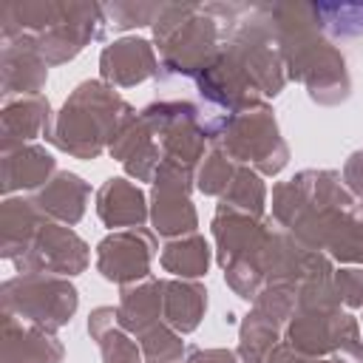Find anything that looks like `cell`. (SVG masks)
<instances>
[{
  "label": "cell",
  "instance_id": "6da1fadb",
  "mask_svg": "<svg viewBox=\"0 0 363 363\" xmlns=\"http://www.w3.org/2000/svg\"><path fill=\"white\" fill-rule=\"evenodd\" d=\"M272 224L332 261L363 267V201L337 170H301L272 187Z\"/></svg>",
  "mask_w": 363,
  "mask_h": 363
},
{
  "label": "cell",
  "instance_id": "7a4b0ae2",
  "mask_svg": "<svg viewBox=\"0 0 363 363\" xmlns=\"http://www.w3.org/2000/svg\"><path fill=\"white\" fill-rule=\"evenodd\" d=\"M267 14L284 57L286 79L306 85L309 99L318 105H340L352 91V79L343 54L318 28L312 6L267 3Z\"/></svg>",
  "mask_w": 363,
  "mask_h": 363
},
{
  "label": "cell",
  "instance_id": "3957f363",
  "mask_svg": "<svg viewBox=\"0 0 363 363\" xmlns=\"http://www.w3.org/2000/svg\"><path fill=\"white\" fill-rule=\"evenodd\" d=\"M105 31L108 20L96 3L31 0L0 11V34H31L48 68L74 60L85 45L102 40Z\"/></svg>",
  "mask_w": 363,
  "mask_h": 363
},
{
  "label": "cell",
  "instance_id": "277c9868",
  "mask_svg": "<svg viewBox=\"0 0 363 363\" xmlns=\"http://www.w3.org/2000/svg\"><path fill=\"white\" fill-rule=\"evenodd\" d=\"M133 108L102 79L79 82L45 128V142L74 159H96L111 147L119 125Z\"/></svg>",
  "mask_w": 363,
  "mask_h": 363
},
{
  "label": "cell",
  "instance_id": "5b68a950",
  "mask_svg": "<svg viewBox=\"0 0 363 363\" xmlns=\"http://www.w3.org/2000/svg\"><path fill=\"white\" fill-rule=\"evenodd\" d=\"M150 28L159 48V82L179 77L196 79L221 48L216 17L196 3H162Z\"/></svg>",
  "mask_w": 363,
  "mask_h": 363
},
{
  "label": "cell",
  "instance_id": "8992f818",
  "mask_svg": "<svg viewBox=\"0 0 363 363\" xmlns=\"http://www.w3.org/2000/svg\"><path fill=\"white\" fill-rule=\"evenodd\" d=\"M269 233H272V221L252 218L224 204L216 207V216H213L216 261L224 269L227 286L244 301H255L267 286L264 250H267Z\"/></svg>",
  "mask_w": 363,
  "mask_h": 363
},
{
  "label": "cell",
  "instance_id": "52a82bcc",
  "mask_svg": "<svg viewBox=\"0 0 363 363\" xmlns=\"http://www.w3.org/2000/svg\"><path fill=\"white\" fill-rule=\"evenodd\" d=\"M213 147L224 150L235 164L252 167L261 176H275L289 162V147L281 139L275 113L267 102L235 111Z\"/></svg>",
  "mask_w": 363,
  "mask_h": 363
},
{
  "label": "cell",
  "instance_id": "ba28073f",
  "mask_svg": "<svg viewBox=\"0 0 363 363\" xmlns=\"http://www.w3.org/2000/svg\"><path fill=\"white\" fill-rule=\"evenodd\" d=\"M0 295L3 315L43 326L48 332L62 329L79 306L77 286L68 278L51 272H17L14 278L3 281Z\"/></svg>",
  "mask_w": 363,
  "mask_h": 363
},
{
  "label": "cell",
  "instance_id": "9c48e42d",
  "mask_svg": "<svg viewBox=\"0 0 363 363\" xmlns=\"http://www.w3.org/2000/svg\"><path fill=\"white\" fill-rule=\"evenodd\" d=\"M196 184V173L162 159V164L156 167L153 176V187H150V221H153V233L170 238H182L196 233L199 227V216L196 207L190 201V190Z\"/></svg>",
  "mask_w": 363,
  "mask_h": 363
},
{
  "label": "cell",
  "instance_id": "30bf717a",
  "mask_svg": "<svg viewBox=\"0 0 363 363\" xmlns=\"http://www.w3.org/2000/svg\"><path fill=\"white\" fill-rule=\"evenodd\" d=\"M91 261V247L60 221H43L28 250L14 261L17 272H51V275H79Z\"/></svg>",
  "mask_w": 363,
  "mask_h": 363
},
{
  "label": "cell",
  "instance_id": "8fae6325",
  "mask_svg": "<svg viewBox=\"0 0 363 363\" xmlns=\"http://www.w3.org/2000/svg\"><path fill=\"white\" fill-rule=\"evenodd\" d=\"M159 255V241L153 230L130 227L113 230L96 244V272L111 284H133L150 275V264Z\"/></svg>",
  "mask_w": 363,
  "mask_h": 363
},
{
  "label": "cell",
  "instance_id": "7c38bea8",
  "mask_svg": "<svg viewBox=\"0 0 363 363\" xmlns=\"http://www.w3.org/2000/svg\"><path fill=\"white\" fill-rule=\"evenodd\" d=\"M0 37H3V51H0L3 99L43 94L48 79V62L43 60L37 40L31 34H0Z\"/></svg>",
  "mask_w": 363,
  "mask_h": 363
},
{
  "label": "cell",
  "instance_id": "4fadbf2b",
  "mask_svg": "<svg viewBox=\"0 0 363 363\" xmlns=\"http://www.w3.org/2000/svg\"><path fill=\"white\" fill-rule=\"evenodd\" d=\"M159 74L156 45L145 37H119L99 54V77L111 88H133Z\"/></svg>",
  "mask_w": 363,
  "mask_h": 363
},
{
  "label": "cell",
  "instance_id": "5bb4252c",
  "mask_svg": "<svg viewBox=\"0 0 363 363\" xmlns=\"http://www.w3.org/2000/svg\"><path fill=\"white\" fill-rule=\"evenodd\" d=\"M108 153L136 182H153L156 167L162 164V147H159L156 136L150 133V128L145 125V119L136 111L125 116V122L119 125Z\"/></svg>",
  "mask_w": 363,
  "mask_h": 363
},
{
  "label": "cell",
  "instance_id": "9a60e30c",
  "mask_svg": "<svg viewBox=\"0 0 363 363\" xmlns=\"http://www.w3.org/2000/svg\"><path fill=\"white\" fill-rule=\"evenodd\" d=\"M3 193L6 199L14 193H37L57 173V159L43 145H17L3 150Z\"/></svg>",
  "mask_w": 363,
  "mask_h": 363
},
{
  "label": "cell",
  "instance_id": "2e32d148",
  "mask_svg": "<svg viewBox=\"0 0 363 363\" xmlns=\"http://www.w3.org/2000/svg\"><path fill=\"white\" fill-rule=\"evenodd\" d=\"M96 216L105 227H111V233L145 227V221L150 218V204L136 182L113 176L96 190Z\"/></svg>",
  "mask_w": 363,
  "mask_h": 363
},
{
  "label": "cell",
  "instance_id": "e0dca14e",
  "mask_svg": "<svg viewBox=\"0 0 363 363\" xmlns=\"http://www.w3.org/2000/svg\"><path fill=\"white\" fill-rule=\"evenodd\" d=\"M62 354L65 349L54 332L3 315V363H60Z\"/></svg>",
  "mask_w": 363,
  "mask_h": 363
},
{
  "label": "cell",
  "instance_id": "ac0fdd59",
  "mask_svg": "<svg viewBox=\"0 0 363 363\" xmlns=\"http://www.w3.org/2000/svg\"><path fill=\"white\" fill-rule=\"evenodd\" d=\"M88 199H91V184L82 176L68 173V170H57L54 179L31 196L34 207L48 221H60L68 227H74L85 216Z\"/></svg>",
  "mask_w": 363,
  "mask_h": 363
},
{
  "label": "cell",
  "instance_id": "d6986e66",
  "mask_svg": "<svg viewBox=\"0 0 363 363\" xmlns=\"http://www.w3.org/2000/svg\"><path fill=\"white\" fill-rule=\"evenodd\" d=\"M51 116H54L51 105L43 94L3 99V111H0V136H3L0 145H3V150L17 147V145H31L37 136L45 133Z\"/></svg>",
  "mask_w": 363,
  "mask_h": 363
},
{
  "label": "cell",
  "instance_id": "ffe728a7",
  "mask_svg": "<svg viewBox=\"0 0 363 363\" xmlns=\"http://www.w3.org/2000/svg\"><path fill=\"white\" fill-rule=\"evenodd\" d=\"M207 312V289L199 281L167 278L162 281V320L179 335H190L199 329Z\"/></svg>",
  "mask_w": 363,
  "mask_h": 363
},
{
  "label": "cell",
  "instance_id": "44dd1931",
  "mask_svg": "<svg viewBox=\"0 0 363 363\" xmlns=\"http://www.w3.org/2000/svg\"><path fill=\"white\" fill-rule=\"evenodd\" d=\"M43 221L45 216L34 207L31 199L9 196L0 207V255L14 264L28 250Z\"/></svg>",
  "mask_w": 363,
  "mask_h": 363
},
{
  "label": "cell",
  "instance_id": "7402d4cb",
  "mask_svg": "<svg viewBox=\"0 0 363 363\" xmlns=\"http://www.w3.org/2000/svg\"><path fill=\"white\" fill-rule=\"evenodd\" d=\"M119 326L139 337L153 323H162V281L156 275H147L142 281L125 284L119 295Z\"/></svg>",
  "mask_w": 363,
  "mask_h": 363
},
{
  "label": "cell",
  "instance_id": "603a6c76",
  "mask_svg": "<svg viewBox=\"0 0 363 363\" xmlns=\"http://www.w3.org/2000/svg\"><path fill=\"white\" fill-rule=\"evenodd\" d=\"M88 335L96 340L105 363H145L139 340L119 326V315L113 306H96L88 315Z\"/></svg>",
  "mask_w": 363,
  "mask_h": 363
},
{
  "label": "cell",
  "instance_id": "cb8c5ba5",
  "mask_svg": "<svg viewBox=\"0 0 363 363\" xmlns=\"http://www.w3.org/2000/svg\"><path fill=\"white\" fill-rule=\"evenodd\" d=\"M210 258H213V250L201 233L170 238L159 252L162 269L170 272L173 278H187V281H199L201 275H207Z\"/></svg>",
  "mask_w": 363,
  "mask_h": 363
},
{
  "label": "cell",
  "instance_id": "d4e9b609",
  "mask_svg": "<svg viewBox=\"0 0 363 363\" xmlns=\"http://www.w3.org/2000/svg\"><path fill=\"white\" fill-rule=\"evenodd\" d=\"M281 340H284V326L252 306L238 326V357L241 363H264Z\"/></svg>",
  "mask_w": 363,
  "mask_h": 363
},
{
  "label": "cell",
  "instance_id": "484cf974",
  "mask_svg": "<svg viewBox=\"0 0 363 363\" xmlns=\"http://www.w3.org/2000/svg\"><path fill=\"white\" fill-rule=\"evenodd\" d=\"M218 204H224L230 210H238V213H247L252 218H264V213H267V187L261 182V173H255L252 167L238 164L235 179L227 187V193L218 199Z\"/></svg>",
  "mask_w": 363,
  "mask_h": 363
},
{
  "label": "cell",
  "instance_id": "4316f807",
  "mask_svg": "<svg viewBox=\"0 0 363 363\" xmlns=\"http://www.w3.org/2000/svg\"><path fill=\"white\" fill-rule=\"evenodd\" d=\"M315 23L329 37H363V3H312Z\"/></svg>",
  "mask_w": 363,
  "mask_h": 363
},
{
  "label": "cell",
  "instance_id": "83f0119b",
  "mask_svg": "<svg viewBox=\"0 0 363 363\" xmlns=\"http://www.w3.org/2000/svg\"><path fill=\"white\" fill-rule=\"evenodd\" d=\"M136 340H139L145 363H179L182 354H184L182 335L176 329H170L164 320L153 323L150 329H145Z\"/></svg>",
  "mask_w": 363,
  "mask_h": 363
},
{
  "label": "cell",
  "instance_id": "f1b7e54d",
  "mask_svg": "<svg viewBox=\"0 0 363 363\" xmlns=\"http://www.w3.org/2000/svg\"><path fill=\"white\" fill-rule=\"evenodd\" d=\"M235 170H238V164L224 150L213 147V150H207V156L196 167V187L204 196H218L221 199L227 193V187L233 184V179H235Z\"/></svg>",
  "mask_w": 363,
  "mask_h": 363
},
{
  "label": "cell",
  "instance_id": "f546056e",
  "mask_svg": "<svg viewBox=\"0 0 363 363\" xmlns=\"http://www.w3.org/2000/svg\"><path fill=\"white\" fill-rule=\"evenodd\" d=\"M159 9H162V3H108V6H102L108 28H113V31L153 26Z\"/></svg>",
  "mask_w": 363,
  "mask_h": 363
},
{
  "label": "cell",
  "instance_id": "4dcf8cb0",
  "mask_svg": "<svg viewBox=\"0 0 363 363\" xmlns=\"http://www.w3.org/2000/svg\"><path fill=\"white\" fill-rule=\"evenodd\" d=\"M335 292L340 298V306L360 309L363 306V269L360 267H343L332 272Z\"/></svg>",
  "mask_w": 363,
  "mask_h": 363
},
{
  "label": "cell",
  "instance_id": "1f68e13d",
  "mask_svg": "<svg viewBox=\"0 0 363 363\" xmlns=\"http://www.w3.org/2000/svg\"><path fill=\"white\" fill-rule=\"evenodd\" d=\"M340 176H343V184L352 190V196H354L357 201H363V147L354 150V153L346 159Z\"/></svg>",
  "mask_w": 363,
  "mask_h": 363
},
{
  "label": "cell",
  "instance_id": "d6a6232c",
  "mask_svg": "<svg viewBox=\"0 0 363 363\" xmlns=\"http://www.w3.org/2000/svg\"><path fill=\"white\" fill-rule=\"evenodd\" d=\"M184 363H238V354L230 352V349H201V346H190Z\"/></svg>",
  "mask_w": 363,
  "mask_h": 363
},
{
  "label": "cell",
  "instance_id": "836d02e7",
  "mask_svg": "<svg viewBox=\"0 0 363 363\" xmlns=\"http://www.w3.org/2000/svg\"><path fill=\"white\" fill-rule=\"evenodd\" d=\"M264 363H332L329 357H309V354H301L295 352L292 346H286L284 340L269 352V357Z\"/></svg>",
  "mask_w": 363,
  "mask_h": 363
},
{
  "label": "cell",
  "instance_id": "e575fe53",
  "mask_svg": "<svg viewBox=\"0 0 363 363\" xmlns=\"http://www.w3.org/2000/svg\"><path fill=\"white\" fill-rule=\"evenodd\" d=\"M179 363H182V360H179Z\"/></svg>",
  "mask_w": 363,
  "mask_h": 363
}]
</instances>
